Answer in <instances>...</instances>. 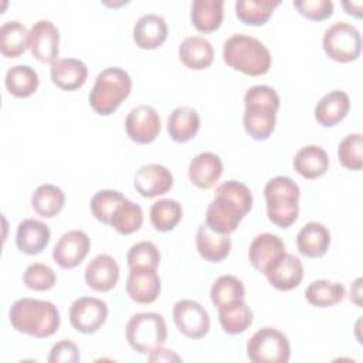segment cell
<instances>
[{
	"instance_id": "cell-28",
	"label": "cell",
	"mask_w": 363,
	"mask_h": 363,
	"mask_svg": "<svg viewBox=\"0 0 363 363\" xmlns=\"http://www.w3.org/2000/svg\"><path fill=\"white\" fill-rule=\"evenodd\" d=\"M179 58L187 68L200 71L213 64L214 48L211 43L201 35L186 37L179 45Z\"/></svg>"
},
{
	"instance_id": "cell-20",
	"label": "cell",
	"mask_w": 363,
	"mask_h": 363,
	"mask_svg": "<svg viewBox=\"0 0 363 363\" xmlns=\"http://www.w3.org/2000/svg\"><path fill=\"white\" fill-rule=\"evenodd\" d=\"M51 238L48 225L35 218H26L18 223L16 231V245L27 255H37L43 252Z\"/></svg>"
},
{
	"instance_id": "cell-24",
	"label": "cell",
	"mask_w": 363,
	"mask_h": 363,
	"mask_svg": "<svg viewBox=\"0 0 363 363\" xmlns=\"http://www.w3.org/2000/svg\"><path fill=\"white\" fill-rule=\"evenodd\" d=\"M350 98L343 91H330L323 95L315 106V119L323 128H332L340 123L349 113Z\"/></svg>"
},
{
	"instance_id": "cell-8",
	"label": "cell",
	"mask_w": 363,
	"mask_h": 363,
	"mask_svg": "<svg viewBox=\"0 0 363 363\" xmlns=\"http://www.w3.org/2000/svg\"><path fill=\"white\" fill-rule=\"evenodd\" d=\"M247 357L252 363H286L291 357L289 340L275 328H261L247 342Z\"/></svg>"
},
{
	"instance_id": "cell-15",
	"label": "cell",
	"mask_w": 363,
	"mask_h": 363,
	"mask_svg": "<svg viewBox=\"0 0 363 363\" xmlns=\"http://www.w3.org/2000/svg\"><path fill=\"white\" fill-rule=\"evenodd\" d=\"M133 186L145 199L163 196L173 187V174L170 170L157 163H149L136 170Z\"/></svg>"
},
{
	"instance_id": "cell-46",
	"label": "cell",
	"mask_w": 363,
	"mask_h": 363,
	"mask_svg": "<svg viewBox=\"0 0 363 363\" xmlns=\"http://www.w3.org/2000/svg\"><path fill=\"white\" fill-rule=\"evenodd\" d=\"M147 360L149 362H180L182 357L176 352L170 349H163L160 346L147 354Z\"/></svg>"
},
{
	"instance_id": "cell-43",
	"label": "cell",
	"mask_w": 363,
	"mask_h": 363,
	"mask_svg": "<svg viewBox=\"0 0 363 363\" xmlns=\"http://www.w3.org/2000/svg\"><path fill=\"white\" fill-rule=\"evenodd\" d=\"M23 282L28 289L43 292L55 285L57 275L51 267L41 262H34L24 269Z\"/></svg>"
},
{
	"instance_id": "cell-17",
	"label": "cell",
	"mask_w": 363,
	"mask_h": 363,
	"mask_svg": "<svg viewBox=\"0 0 363 363\" xmlns=\"http://www.w3.org/2000/svg\"><path fill=\"white\" fill-rule=\"evenodd\" d=\"M85 284L96 292H108L115 288L119 279V265L109 254H99L94 257L85 271Z\"/></svg>"
},
{
	"instance_id": "cell-5",
	"label": "cell",
	"mask_w": 363,
	"mask_h": 363,
	"mask_svg": "<svg viewBox=\"0 0 363 363\" xmlns=\"http://www.w3.org/2000/svg\"><path fill=\"white\" fill-rule=\"evenodd\" d=\"M268 220L279 228L291 227L299 214V186L288 176H275L264 187Z\"/></svg>"
},
{
	"instance_id": "cell-12",
	"label": "cell",
	"mask_w": 363,
	"mask_h": 363,
	"mask_svg": "<svg viewBox=\"0 0 363 363\" xmlns=\"http://www.w3.org/2000/svg\"><path fill=\"white\" fill-rule=\"evenodd\" d=\"M162 130V121L157 111L150 105L132 108L125 118V132L128 138L139 145L152 143Z\"/></svg>"
},
{
	"instance_id": "cell-45",
	"label": "cell",
	"mask_w": 363,
	"mask_h": 363,
	"mask_svg": "<svg viewBox=\"0 0 363 363\" xmlns=\"http://www.w3.org/2000/svg\"><path fill=\"white\" fill-rule=\"evenodd\" d=\"M79 359L78 346L68 339H62L51 347L47 360L48 363H78Z\"/></svg>"
},
{
	"instance_id": "cell-44",
	"label": "cell",
	"mask_w": 363,
	"mask_h": 363,
	"mask_svg": "<svg viewBox=\"0 0 363 363\" xmlns=\"http://www.w3.org/2000/svg\"><path fill=\"white\" fill-rule=\"evenodd\" d=\"M292 4L301 16L313 21L326 20L333 13V3L330 0H296Z\"/></svg>"
},
{
	"instance_id": "cell-18",
	"label": "cell",
	"mask_w": 363,
	"mask_h": 363,
	"mask_svg": "<svg viewBox=\"0 0 363 363\" xmlns=\"http://www.w3.org/2000/svg\"><path fill=\"white\" fill-rule=\"evenodd\" d=\"M285 254L284 241L271 233L258 234L250 244L248 258L251 265L265 274Z\"/></svg>"
},
{
	"instance_id": "cell-35",
	"label": "cell",
	"mask_w": 363,
	"mask_h": 363,
	"mask_svg": "<svg viewBox=\"0 0 363 363\" xmlns=\"http://www.w3.org/2000/svg\"><path fill=\"white\" fill-rule=\"evenodd\" d=\"M346 288L340 282H330L328 279H318L311 282L305 289V298L312 306L329 308L343 301Z\"/></svg>"
},
{
	"instance_id": "cell-47",
	"label": "cell",
	"mask_w": 363,
	"mask_h": 363,
	"mask_svg": "<svg viewBox=\"0 0 363 363\" xmlns=\"http://www.w3.org/2000/svg\"><path fill=\"white\" fill-rule=\"evenodd\" d=\"M362 1H343L342 7L349 16H353L356 18H362Z\"/></svg>"
},
{
	"instance_id": "cell-25",
	"label": "cell",
	"mask_w": 363,
	"mask_h": 363,
	"mask_svg": "<svg viewBox=\"0 0 363 363\" xmlns=\"http://www.w3.org/2000/svg\"><path fill=\"white\" fill-rule=\"evenodd\" d=\"M330 245V233L328 228L318 223H306L296 235V247L301 255L306 258H320L326 254Z\"/></svg>"
},
{
	"instance_id": "cell-22",
	"label": "cell",
	"mask_w": 363,
	"mask_h": 363,
	"mask_svg": "<svg viewBox=\"0 0 363 363\" xmlns=\"http://www.w3.org/2000/svg\"><path fill=\"white\" fill-rule=\"evenodd\" d=\"M166 20L155 13L143 14L133 26V41L142 50L159 48L167 38Z\"/></svg>"
},
{
	"instance_id": "cell-41",
	"label": "cell",
	"mask_w": 363,
	"mask_h": 363,
	"mask_svg": "<svg viewBox=\"0 0 363 363\" xmlns=\"http://www.w3.org/2000/svg\"><path fill=\"white\" fill-rule=\"evenodd\" d=\"M363 136L360 133L346 135L337 145L339 163L347 169L359 172L363 167Z\"/></svg>"
},
{
	"instance_id": "cell-13",
	"label": "cell",
	"mask_w": 363,
	"mask_h": 363,
	"mask_svg": "<svg viewBox=\"0 0 363 363\" xmlns=\"http://www.w3.org/2000/svg\"><path fill=\"white\" fill-rule=\"evenodd\" d=\"M89 248L91 240L85 231L69 230L64 233L54 245L52 259L58 267L72 269L85 259Z\"/></svg>"
},
{
	"instance_id": "cell-4",
	"label": "cell",
	"mask_w": 363,
	"mask_h": 363,
	"mask_svg": "<svg viewBox=\"0 0 363 363\" xmlns=\"http://www.w3.org/2000/svg\"><path fill=\"white\" fill-rule=\"evenodd\" d=\"M224 62L245 75L259 77L271 68L269 50L255 37L247 34H233L223 45Z\"/></svg>"
},
{
	"instance_id": "cell-21",
	"label": "cell",
	"mask_w": 363,
	"mask_h": 363,
	"mask_svg": "<svg viewBox=\"0 0 363 363\" xmlns=\"http://www.w3.org/2000/svg\"><path fill=\"white\" fill-rule=\"evenodd\" d=\"M264 275L275 289L291 291L302 282L303 265L298 257L285 252Z\"/></svg>"
},
{
	"instance_id": "cell-48",
	"label": "cell",
	"mask_w": 363,
	"mask_h": 363,
	"mask_svg": "<svg viewBox=\"0 0 363 363\" xmlns=\"http://www.w3.org/2000/svg\"><path fill=\"white\" fill-rule=\"evenodd\" d=\"M360 296H362V278H357L350 288V301L354 302L357 306H360L362 305Z\"/></svg>"
},
{
	"instance_id": "cell-1",
	"label": "cell",
	"mask_w": 363,
	"mask_h": 363,
	"mask_svg": "<svg viewBox=\"0 0 363 363\" xmlns=\"http://www.w3.org/2000/svg\"><path fill=\"white\" fill-rule=\"evenodd\" d=\"M252 207L251 190L241 182L228 180L216 189L206 211V224L220 233L231 234Z\"/></svg>"
},
{
	"instance_id": "cell-27",
	"label": "cell",
	"mask_w": 363,
	"mask_h": 363,
	"mask_svg": "<svg viewBox=\"0 0 363 363\" xmlns=\"http://www.w3.org/2000/svg\"><path fill=\"white\" fill-rule=\"evenodd\" d=\"M196 247L204 261L220 262L230 254L231 240L227 234H220L201 223L196 233Z\"/></svg>"
},
{
	"instance_id": "cell-30",
	"label": "cell",
	"mask_w": 363,
	"mask_h": 363,
	"mask_svg": "<svg viewBox=\"0 0 363 363\" xmlns=\"http://www.w3.org/2000/svg\"><path fill=\"white\" fill-rule=\"evenodd\" d=\"M223 0H194L191 3L190 20L194 28L200 33L208 34L216 31L224 17Z\"/></svg>"
},
{
	"instance_id": "cell-31",
	"label": "cell",
	"mask_w": 363,
	"mask_h": 363,
	"mask_svg": "<svg viewBox=\"0 0 363 363\" xmlns=\"http://www.w3.org/2000/svg\"><path fill=\"white\" fill-rule=\"evenodd\" d=\"M217 309L221 329L227 335H240L245 332L252 323L254 313L251 308L244 302V299L221 305Z\"/></svg>"
},
{
	"instance_id": "cell-11",
	"label": "cell",
	"mask_w": 363,
	"mask_h": 363,
	"mask_svg": "<svg viewBox=\"0 0 363 363\" xmlns=\"http://www.w3.org/2000/svg\"><path fill=\"white\" fill-rule=\"evenodd\" d=\"M173 322L179 332L190 339H201L210 330L207 309L193 299H180L174 303Z\"/></svg>"
},
{
	"instance_id": "cell-23",
	"label": "cell",
	"mask_w": 363,
	"mask_h": 363,
	"mask_svg": "<svg viewBox=\"0 0 363 363\" xmlns=\"http://www.w3.org/2000/svg\"><path fill=\"white\" fill-rule=\"evenodd\" d=\"M51 81L62 91L79 89L88 78L86 65L78 58H58L51 64Z\"/></svg>"
},
{
	"instance_id": "cell-2",
	"label": "cell",
	"mask_w": 363,
	"mask_h": 363,
	"mask_svg": "<svg viewBox=\"0 0 363 363\" xmlns=\"http://www.w3.org/2000/svg\"><path fill=\"white\" fill-rule=\"evenodd\" d=\"M9 320L17 332L45 339L58 330L61 318L58 308L50 301L20 298L10 306Z\"/></svg>"
},
{
	"instance_id": "cell-40",
	"label": "cell",
	"mask_w": 363,
	"mask_h": 363,
	"mask_svg": "<svg viewBox=\"0 0 363 363\" xmlns=\"http://www.w3.org/2000/svg\"><path fill=\"white\" fill-rule=\"evenodd\" d=\"M125 199L126 197L118 190H99L92 196L89 207L98 221L111 224L116 208Z\"/></svg>"
},
{
	"instance_id": "cell-16",
	"label": "cell",
	"mask_w": 363,
	"mask_h": 363,
	"mask_svg": "<svg viewBox=\"0 0 363 363\" xmlns=\"http://www.w3.org/2000/svg\"><path fill=\"white\" fill-rule=\"evenodd\" d=\"M162 284L157 269L153 268H132L126 278V294L140 305L153 303L160 295Z\"/></svg>"
},
{
	"instance_id": "cell-6",
	"label": "cell",
	"mask_w": 363,
	"mask_h": 363,
	"mask_svg": "<svg viewBox=\"0 0 363 363\" xmlns=\"http://www.w3.org/2000/svg\"><path fill=\"white\" fill-rule=\"evenodd\" d=\"M132 91L130 75L119 67L102 69L89 92L91 108L102 116L112 115Z\"/></svg>"
},
{
	"instance_id": "cell-33",
	"label": "cell",
	"mask_w": 363,
	"mask_h": 363,
	"mask_svg": "<svg viewBox=\"0 0 363 363\" xmlns=\"http://www.w3.org/2000/svg\"><path fill=\"white\" fill-rule=\"evenodd\" d=\"M65 204L64 191L51 183L40 184L31 196L33 210L44 218H52L61 213Z\"/></svg>"
},
{
	"instance_id": "cell-19",
	"label": "cell",
	"mask_w": 363,
	"mask_h": 363,
	"mask_svg": "<svg viewBox=\"0 0 363 363\" xmlns=\"http://www.w3.org/2000/svg\"><path fill=\"white\" fill-rule=\"evenodd\" d=\"M189 180L199 189L207 190L216 186L223 174V162L213 152H201L189 163Z\"/></svg>"
},
{
	"instance_id": "cell-26",
	"label": "cell",
	"mask_w": 363,
	"mask_h": 363,
	"mask_svg": "<svg viewBox=\"0 0 363 363\" xmlns=\"http://www.w3.org/2000/svg\"><path fill=\"white\" fill-rule=\"evenodd\" d=\"M292 164L296 173L303 179L315 180L328 172L329 157L323 147L318 145H306L295 153Z\"/></svg>"
},
{
	"instance_id": "cell-9",
	"label": "cell",
	"mask_w": 363,
	"mask_h": 363,
	"mask_svg": "<svg viewBox=\"0 0 363 363\" xmlns=\"http://www.w3.org/2000/svg\"><path fill=\"white\" fill-rule=\"evenodd\" d=\"M322 47L325 54L336 62L356 61L362 52L360 31L346 21L333 23L323 34Z\"/></svg>"
},
{
	"instance_id": "cell-14",
	"label": "cell",
	"mask_w": 363,
	"mask_h": 363,
	"mask_svg": "<svg viewBox=\"0 0 363 363\" xmlns=\"http://www.w3.org/2000/svg\"><path fill=\"white\" fill-rule=\"evenodd\" d=\"M28 48L31 55L40 62L52 64L58 60L60 52V31L50 20H38L30 28Z\"/></svg>"
},
{
	"instance_id": "cell-7",
	"label": "cell",
	"mask_w": 363,
	"mask_h": 363,
	"mask_svg": "<svg viewBox=\"0 0 363 363\" xmlns=\"http://www.w3.org/2000/svg\"><path fill=\"white\" fill-rule=\"evenodd\" d=\"M125 335L133 350L140 354H149L167 340V326L160 313L139 312L128 320Z\"/></svg>"
},
{
	"instance_id": "cell-37",
	"label": "cell",
	"mask_w": 363,
	"mask_h": 363,
	"mask_svg": "<svg viewBox=\"0 0 363 363\" xmlns=\"http://www.w3.org/2000/svg\"><path fill=\"white\" fill-rule=\"evenodd\" d=\"M150 223L160 233L172 231L183 217L182 204L173 199H160L150 206Z\"/></svg>"
},
{
	"instance_id": "cell-36",
	"label": "cell",
	"mask_w": 363,
	"mask_h": 363,
	"mask_svg": "<svg viewBox=\"0 0 363 363\" xmlns=\"http://www.w3.org/2000/svg\"><path fill=\"white\" fill-rule=\"evenodd\" d=\"M279 4V0H237L235 16L247 26H264Z\"/></svg>"
},
{
	"instance_id": "cell-10",
	"label": "cell",
	"mask_w": 363,
	"mask_h": 363,
	"mask_svg": "<svg viewBox=\"0 0 363 363\" xmlns=\"http://www.w3.org/2000/svg\"><path fill=\"white\" fill-rule=\"evenodd\" d=\"M108 312V305L102 299L79 296L69 306V322L77 332L91 335L102 328Z\"/></svg>"
},
{
	"instance_id": "cell-32",
	"label": "cell",
	"mask_w": 363,
	"mask_h": 363,
	"mask_svg": "<svg viewBox=\"0 0 363 363\" xmlns=\"http://www.w3.org/2000/svg\"><path fill=\"white\" fill-rule=\"evenodd\" d=\"M30 31L18 20H10L0 27V52L6 58H17L28 48Z\"/></svg>"
},
{
	"instance_id": "cell-34",
	"label": "cell",
	"mask_w": 363,
	"mask_h": 363,
	"mask_svg": "<svg viewBox=\"0 0 363 363\" xmlns=\"http://www.w3.org/2000/svg\"><path fill=\"white\" fill-rule=\"evenodd\" d=\"M4 84L13 96L28 98L38 89L40 78L37 71L30 65H14L7 69Z\"/></svg>"
},
{
	"instance_id": "cell-42",
	"label": "cell",
	"mask_w": 363,
	"mask_h": 363,
	"mask_svg": "<svg viewBox=\"0 0 363 363\" xmlns=\"http://www.w3.org/2000/svg\"><path fill=\"white\" fill-rule=\"evenodd\" d=\"M126 262L129 269L132 268L157 269L160 264V252L152 241H139L129 248L126 254Z\"/></svg>"
},
{
	"instance_id": "cell-29",
	"label": "cell",
	"mask_w": 363,
	"mask_h": 363,
	"mask_svg": "<svg viewBox=\"0 0 363 363\" xmlns=\"http://www.w3.org/2000/svg\"><path fill=\"white\" fill-rule=\"evenodd\" d=\"M200 129V115L191 106H177L167 118V133L172 140L184 143L191 140Z\"/></svg>"
},
{
	"instance_id": "cell-38",
	"label": "cell",
	"mask_w": 363,
	"mask_h": 363,
	"mask_svg": "<svg viewBox=\"0 0 363 363\" xmlns=\"http://www.w3.org/2000/svg\"><path fill=\"white\" fill-rule=\"evenodd\" d=\"M143 224V210L139 204L125 199L116 208L111 224L119 234L129 235L136 233Z\"/></svg>"
},
{
	"instance_id": "cell-3",
	"label": "cell",
	"mask_w": 363,
	"mask_h": 363,
	"mask_svg": "<svg viewBox=\"0 0 363 363\" xmlns=\"http://www.w3.org/2000/svg\"><path fill=\"white\" fill-rule=\"evenodd\" d=\"M242 125L254 140H267L275 130L279 95L268 85H254L244 95Z\"/></svg>"
},
{
	"instance_id": "cell-39",
	"label": "cell",
	"mask_w": 363,
	"mask_h": 363,
	"mask_svg": "<svg viewBox=\"0 0 363 363\" xmlns=\"http://www.w3.org/2000/svg\"><path fill=\"white\" fill-rule=\"evenodd\" d=\"M245 296L242 282L234 275L218 277L210 289V298L214 306H221L234 301H241Z\"/></svg>"
}]
</instances>
